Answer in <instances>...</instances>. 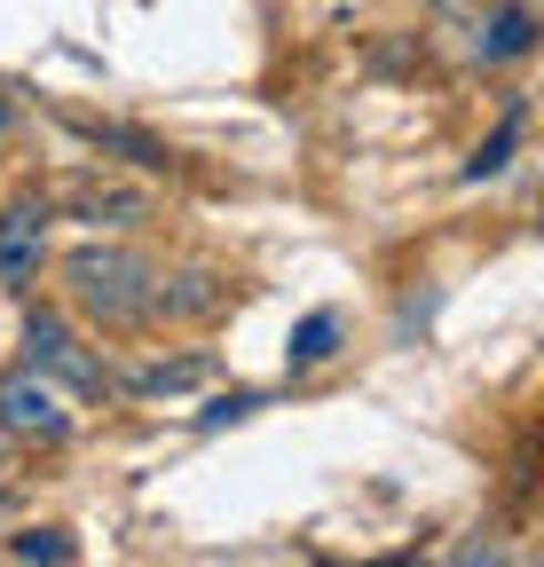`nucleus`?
I'll return each instance as SVG.
<instances>
[{
	"label": "nucleus",
	"mask_w": 544,
	"mask_h": 567,
	"mask_svg": "<svg viewBox=\"0 0 544 567\" xmlns=\"http://www.w3.org/2000/svg\"><path fill=\"white\" fill-rule=\"evenodd\" d=\"M63 284H72V300L103 331H134L158 308V268L143 252H126V245H80L72 260H63Z\"/></svg>",
	"instance_id": "1"
},
{
	"label": "nucleus",
	"mask_w": 544,
	"mask_h": 567,
	"mask_svg": "<svg viewBox=\"0 0 544 567\" xmlns=\"http://www.w3.org/2000/svg\"><path fill=\"white\" fill-rule=\"evenodd\" d=\"M24 371H40V379H63L72 394H103V386H111V371H103L95 354L80 347V331L63 323L55 308H32V316H24Z\"/></svg>",
	"instance_id": "2"
},
{
	"label": "nucleus",
	"mask_w": 544,
	"mask_h": 567,
	"mask_svg": "<svg viewBox=\"0 0 544 567\" xmlns=\"http://www.w3.org/2000/svg\"><path fill=\"white\" fill-rule=\"evenodd\" d=\"M40 268H48V197H17L0 213V284L32 292Z\"/></svg>",
	"instance_id": "3"
},
{
	"label": "nucleus",
	"mask_w": 544,
	"mask_h": 567,
	"mask_svg": "<svg viewBox=\"0 0 544 567\" xmlns=\"http://www.w3.org/2000/svg\"><path fill=\"white\" fill-rule=\"evenodd\" d=\"M0 425H9L17 442H63L72 434V417H63V402H55V386L40 371L0 379Z\"/></svg>",
	"instance_id": "4"
},
{
	"label": "nucleus",
	"mask_w": 544,
	"mask_h": 567,
	"mask_svg": "<svg viewBox=\"0 0 544 567\" xmlns=\"http://www.w3.org/2000/svg\"><path fill=\"white\" fill-rule=\"evenodd\" d=\"M528 48H536V9L528 0H505V9L473 32V63H521Z\"/></svg>",
	"instance_id": "5"
},
{
	"label": "nucleus",
	"mask_w": 544,
	"mask_h": 567,
	"mask_svg": "<svg viewBox=\"0 0 544 567\" xmlns=\"http://www.w3.org/2000/svg\"><path fill=\"white\" fill-rule=\"evenodd\" d=\"M80 142H95V151H119L126 166H143V174H166V166H174V151H166L158 134L119 126V118H80Z\"/></svg>",
	"instance_id": "6"
},
{
	"label": "nucleus",
	"mask_w": 544,
	"mask_h": 567,
	"mask_svg": "<svg viewBox=\"0 0 544 567\" xmlns=\"http://www.w3.org/2000/svg\"><path fill=\"white\" fill-rule=\"evenodd\" d=\"M214 308H229V284L214 268H182L174 284L158 276V308L151 316H214Z\"/></svg>",
	"instance_id": "7"
},
{
	"label": "nucleus",
	"mask_w": 544,
	"mask_h": 567,
	"mask_svg": "<svg viewBox=\"0 0 544 567\" xmlns=\"http://www.w3.org/2000/svg\"><path fill=\"white\" fill-rule=\"evenodd\" d=\"M521 126H528V103L513 95V103H505V118H497V134L465 158V182H497V174L513 166V151H521Z\"/></svg>",
	"instance_id": "8"
},
{
	"label": "nucleus",
	"mask_w": 544,
	"mask_h": 567,
	"mask_svg": "<svg viewBox=\"0 0 544 567\" xmlns=\"http://www.w3.org/2000/svg\"><path fill=\"white\" fill-rule=\"evenodd\" d=\"M331 354H339V316H331V308L300 316L292 339H285V363H292V371H316V363H331Z\"/></svg>",
	"instance_id": "9"
},
{
	"label": "nucleus",
	"mask_w": 544,
	"mask_h": 567,
	"mask_svg": "<svg viewBox=\"0 0 544 567\" xmlns=\"http://www.w3.org/2000/svg\"><path fill=\"white\" fill-rule=\"evenodd\" d=\"M72 205L88 213V221H111V229H134V221H143V197H126V189H80Z\"/></svg>",
	"instance_id": "10"
},
{
	"label": "nucleus",
	"mask_w": 544,
	"mask_h": 567,
	"mask_svg": "<svg viewBox=\"0 0 544 567\" xmlns=\"http://www.w3.org/2000/svg\"><path fill=\"white\" fill-rule=\"evenodd\" d=\"M197 379H206V354H182V363H151L143 379H134V394H182Z\"/></svg>",
	"instance_id": "11"
},
{
	"label": "nucleus",
	"mask_w": 544,
	"mask_h": 567,
	"mask_svg": "<svg viewBox=\"0 0 544 567\" xmlns=\"http://www.w3.org/2000/svg\"><path fill=\"white\" fill-rule=\"evenodd\" d=\"M17 559L24 567H63V559H72V536H63V528H24L17 536Z\"/></svg>",
	"instance_id": "12"
},
{
	"label": "nucleus",
	"mask_w": 544,
	"mask_h": 567,
	"mask_svg": "<svg viewBox=\"0 0 544 567\" xmlns=\"http://www.w3.org/2000/svg\"><path fill=\"white\" fill-rule=\"evenodd\" d=\"M245 410H260V394H214L206 410H197V434H222V425H237Z\"/></svg>",
	"instance_id": "13"
},
{
	"label": "nucleus",
	"mask_w": 544,
	"mask_h": 567,
	"mask_svg": "<svg viewBox=\"0 0 544 567\" xmlns=\"http://www.w3.org/2000/svg\"><path fill=\"white\" fill-rule=\"evenodd\" d=\"M9 126H17V111H9V103H0V134H9Z\"/></svg>",
	"instance_id": "14"
},
{
	"label": "nucleus",
	"mask_w": 544,
	"mask_h": 567,
	"mask_svg": "<svg viewBox=\"0 0 544 567\" xmlns=\"http://www.w3.org/2000/svg\"><path fill=\"white\" fill-rule=\"evenodd\" d=\"M473 567H497V559H473Z\"/></svg>",
	"instance_id": "15"
}]
</instances>
